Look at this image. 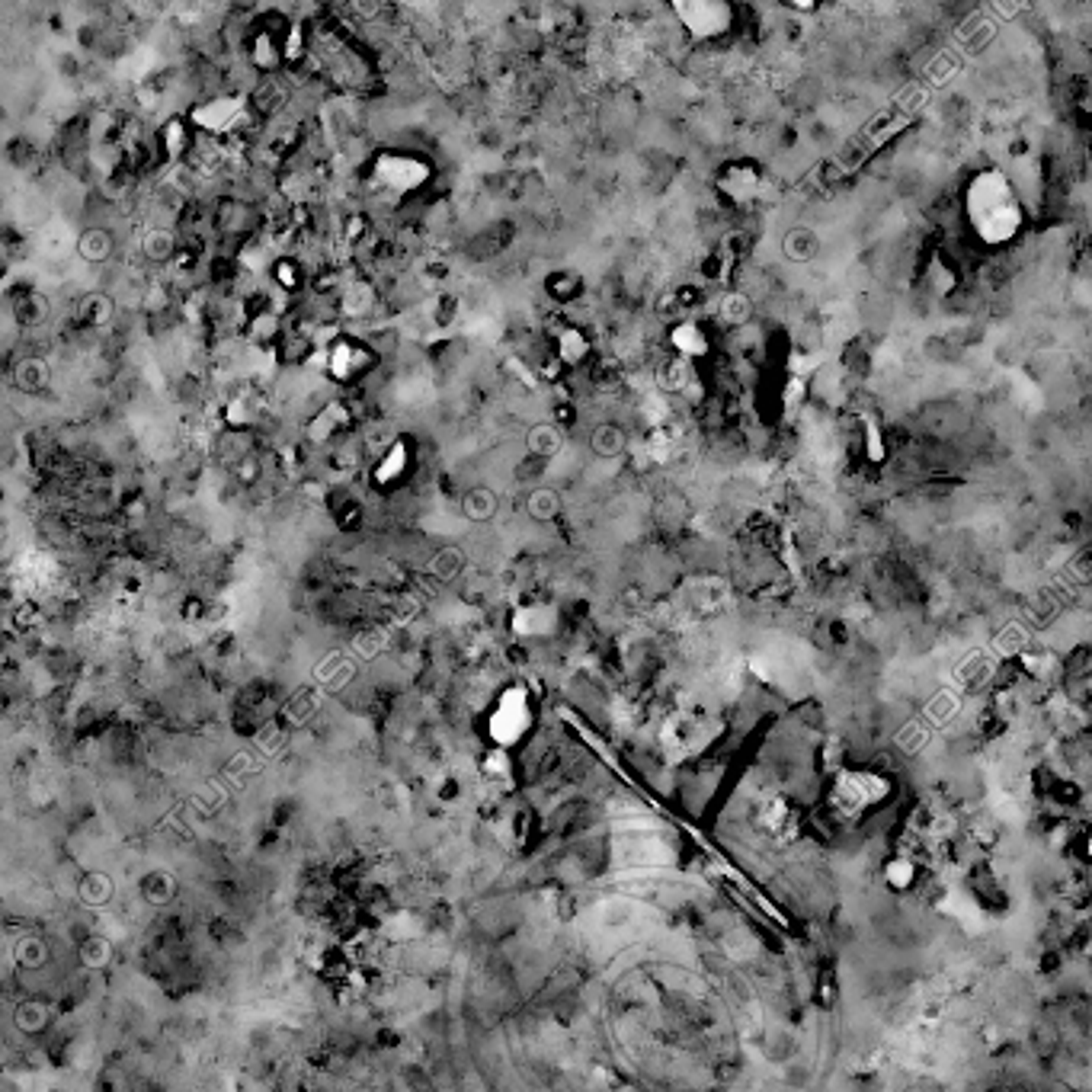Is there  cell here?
Returning <instances> with one entry per match:
<instances>
[{"label": "cell", "mask_w": 1092, "mask_h": 1092, "mask_svg": "<svg viewBox=\"0 0 1092 1092\" xmlns=\"http://www.w3.org/2000/svg\"><path fill=\"white\" fill-rule=\"evenodd\" d=\"M669 346H673L679 356H686V359H702V356H709L711 340H709V334L702 330V324H695V321H679V324H673V330H669Z\"/></svg>", "instance_id": "cell-11"}, {"label": "cell", "mask_w": 1092, "mask_h": 1092, "mask_svg": "<svg viewBox=\"0 0 1092 1092\" xmlns=\"http://www.w3.org/2000/svg\"><path fill=\"white\" fill-rule=\"evenodd\" d=\"M554 346H558V359L564 365H580L590 356V336H587V330L573 324H567L561 334L554 336Z\"/></svg>", "instance_id": "cell-15"}, {"label": "cell", "mask_w": 1092, "mask_h": 1092, "mask_svg": "<svg viewBox=\"0 0 1092 1092\" xmlns=\"http://www.w3.org/2000/svg\"><path fill=\"white\" fill-rule=\"evenodd\" d=\"M596 449H600L602 455L619 452V449H621V433H619V430H612V426L600 430V433H596Z\"/></svg>", "instance_id": "cell-26"}, {"label": "cell", "mask_w": 1092, "mask_h": 1092, "mask_svg": "<svg viewBox=\"0 0 1092 1092\" xmlns=\"http://www.w3.org/2000/svg\"><path fill=\"white\" fill-rule=\"evenodd\" d=\"M13 315L26 327L42 324V321L49 317V298L42 295V292H36V288H23L20 295H17V302H13Z\"/></svg>", "instance_id": "cell-19"}, {"label": "cell", "mask_w": 1092, "mask_h": 1092, "mask_svg": "<svg viewBox=\"0 0 1092 1092\" xmlns=\"http://www.w3.org/2000/svg\"><path fill=\"white\" fill-rule=\"evenodd\" d=\"M679 23L699 36V39H718L734 26V7L728 0H669Z\"/></svg>", "instance_id": "cell-6"}, {"label": "cell", "mask_w": 1092, "mask_h": 1092, "mask_svg": "<svg viewBox=\"0 0 1092 1092\" xmlns=\"http://www.w3.org/2000/svg\"><path fill=\"white\" fill-rule=\"evenodd\" d=\"M1025 644H1028V631H1025L1022 625H1006V628L1000 631V638H996V650H1003L1006 657L1019 654Z\"/></svg>", "instance_id": "cell-22"}, {"label": "cell", "mask_w": 1092, "mask_h": 1092, "mask_svg": "<svg viewBox=\"0 0 1092 1092\" xmlns=\"http://www.w3.org/2000/svg\"><path fill=\"white\" fill-rule=\"evenodd\" d=\"M372 180L384 193L410 196V193H420L433 180V164L424 154H417V151L391 148L372 158Z\"/></svg>", "instance_id": "cell-3"}, {"label": "cell", "mask_w": 1092, "mask_h": 1092, "mask_svg": "<svg viewBox=\"0 0 1092 1092\" xmlns=\"http://www.w3.org/2000/svg\"><path fill=\"white\" fill-rule=\"evenodd\" d=\"M189 125H193L189 119H170L167 125L160 128V148H164V158L180 160L183 154H187L189 139H193Z\"/></svg>", "instance_id": "cell-20"}, {"label": "cell", "mask_w": 1092, "mask_h": 1092, "mask_svg": "<svg viewBox=\"0 0 1092 1092\" xmlns=\"http://www.w3.org/2000/svg\"><path fill=\"white\" fill-rule=\"evenodd\" d=\"M141 254L148 256L151 263H167V260H177L180 254V244L173 231L167 227H151L148 234L141 237Z\"/></svg>", "instance_id": "cell-16"}, {"label": "cell", "mask_w": 1092, "mask_h": 1092, "mask_svg": "<svg viewBox=\"0 0 1092 1092\" xmlns=\"http://www.w3.org/2000/svg\"><path fill=\"white\" fill-rule=\"evenodd\" d=\"M788 3H791L795 10H814L820 0H788Z\"/></svg>", "instance_id": "cell-30"}, {"label": "cell", "mask_w": 1092, "mask_h": 1092, "mask_svg": "<svg viewBox=\"0 0 1092 1092\" xmlns=\"http://www.w3.org/2000/svg\"><path fill=\"white\" fill-rule=\"evenodd\" d=\"M317 363L324 369V375L336 384H353L359 378L372 372L378 365V349L369 340H359L353 334H336L330 343L317 346L315 353Z\"/></svg>", "instance_id": "cell-2"}, {"label": "cell", "mask_w": 1092, "mask_h": 1092, "mask_svg": "<svg viewBox=\"0 0 1092 1092\" xmlns=\"http://www.w3.org/2000/svg\"><path fill=\"white\" fill-rule=\"evenodd\" d=\"M365 231H369V221H365V215H349V218H346V231H343L346 241H353V244H356V241H363V237H365Z\"/></svg>", "instance_id": "cell-27"}, {"label": "cell", "mask_w": 1092, "mask_h": 1092, "mask_svg": "<svg viewBox=\"0 0 1092 1092\" xmlns=\"http://www.w3.org/2000/svg\"><path fill=\"white\" fill-rule=\"evenodd\" d=\"M529 445L535 455H552V452H558L561 439H558V430H554V426H539V430L529 433Z\"/></svg>", "instance_id": "cell-23"}, {"label": "cell", "mask_w": 1092, "mask_h": 1092, "mask_svg": "<svg viewBox=\"0 0 1092 1092\" xmlns=\"http://www.w3.org/2000/svg\"><path fill=\"white\" fill-rule=\"evenodd\" d=\"M116 254V237L103 225H90L78 234V256L90 266H103Z\"/></svg>", "instance_id": "cell-10"}, {"label": "cell", "mask_w": 1092, "mask_h": 1092, "mask_svg": "<svg viewBox=\"0 0 1092 1092\" xmlns=\"http://www.w3.org/2000/svg\"><path fill=\"white\" fill-rule=\"evenodd\" d=\"M554 621H558V612L548 609V606H522V609L512 612V631L522 634V638H539V634H552L554 631Z\"/></svg>", "instance_id": "cell-12"}, {"label": "cell", "mask_w": 1092, "mask_h": 1092, "mask_svg": "<svg viewBox=\"0 0 1092 1092\" xmlns=\"http://www.w3.org/2000/svg\"><path fill=\"white\" fill-rule=\"evenodd\" d=\"M952 711H954V695H948V692H939V695H935V699L929 702L926 715H929V718H933L935 724H939V721L952 718Z\"/></svg>", "instance_id": "cell-25"}, {"label": "cell", "mask_w": 1092, "mask_h": 1092, "mask_svg": "<svg viewBox=\"0 0 1092 1092\" xmlns=\"http://www.w3.org/2000/svg\"><path fill=\"white\" fill-rule=\"evenodd\" d=\"M965 221L984 247H1006L1022 234L1025 206L1003 170H977L965 187Z\"/></svg>", "instance_id": "cell-1"}, {"label": "cell", "mask_w": 1092, "mask_h": 1092, "mask_svg": "<svg viewBox=\"0 0 1092 1092\" xmlns=\"http://www.w3.org/2000/svg\"><path fill=\"white\" fill-rule=\"evenodd\" d=\"M20 384L23 388H42L45 384V365L39 359H26L20 365Z\"/></svg>", "instance_id": "cell-24"}, {"label": "cell", "mask_w": 1092, "mask_h": 1092, "mask_svg": "<svg viewBox=\"0 0 1092 1092\" xmlns=\"http://www.w3.org/2000/svg\"><path fill=\"white\" fill-rule=\"evenodd\" d=\"M868 455H872V458H881V455H885V449H881V443H878V430L872 424H868Z\"/></svg>", "instance_id": "cell-28"}, {"label": "cell", "mask_w": 1092, "mask_h": 1092, "mask_svg": "<svg viewBox=\"0 0 1092 1092\" xmlns=\"http://www.w3.org/2000/svg\"><path fill=\"white\" fill-rule=\"evenodd\" d=\"M718 189L730 202H737V206H753L763 199V193L769 189L766 177H763V170L756 164H747V160H737V164H728V167L721 170L718 177Z\"/></svg>", "instance_id": "cell-7"}, {"label": "cell", "mask_w": 1092, "mask_h": 1092, "mask_svg": "<svg viewBox=\"0 0 1092 1092\" xmlns=\"http://www.w3.org/2000/svg\"><path fill=\"white\" fill-rule=\"evenodd\" d=\"M78 317L87 327H106L116 317V302L106 292H90V295L80 298Z\"/></svg>", "instance_id": "cell-18"}, {"label": "cell", "mask_w": 1092, "mask_h": 1092, "mask_svg": "<svg viewBox=\"0 0 1092 1092\" xmlns=\"http://www.w3.org/2000/svg\"><path fill=\"white\" fill-rule=\"evenodd\" d=\"M410 468H414V449H410V443H407V439H394V443L388 445V452L375 465L372 478L378 487H397V484H404L410 478Z\"/></svg>", "instance_id": "cell-8"}, {"label": "cell", "mask_w": 1092, "mask_h": 1092, "mask_svg": "<svg viewBox=\"0 0 1092 1092\" xmlns=\"http://www.w3.org/2000/svg\"><path fill=\"white\" fill-rule=\"evenodd\" d=\"M583 292H587V286H583V276L577 269H552L545 276V295L558 305H573L577 298H583Z\"/></svg>", "instance_id": "cell-13"}, {"label": "cell", "mask_w": 1092, "mask_h": 1092, "mask_svg": "<svg viewBox=\"0 0 1092 1092\" xmlns=\"http://www.w3.org/2000/svg\"><path fill=\"white\" fill-rule=\"evenodd\" d=\"M378 305V292H375L369 282H346L343 292H340V311L346 317H369Z\"/></svg>", "instance_id": "cell-14"}, {"label": "cell", "mask_w": 1092, "mask_h": 1092, "mask_svg": "<svg viewBox=\"0 0 1092 1092\" xmlns=\"http://www.w3.org/2000/svg\"><path fill=\"white\" fill-rule=\"evenodd\" d=\"M1073 571L1080 573V577H1092V552H1082L1073 564Z\"/></svg>", "instance_id": "cell-29"}, {"label": "cell", "mask_w": 1092, "mask_h": 1092, "mask_svg": "<svg viewBox=\"0 0 1092 1092\" xmlns=\"http://www.w3.org/2000/svg\"><path fill=\"white\" fill-rule=\"evenodd\" d=\"M250 99L247 97H212L193 106L189 122L206 135H234L237 128L250 122Z\"/></svg>", "instance_id": "cell-5"}, {"label": "cell", "mask_w": 1092, "mask_h": 1092, "mask_svg": "<svg viewBox=\"0 0 1092 1092\" xmlns=\"http://www.w3.org/2000/svg\"><path fill=\"white\" fill-rule=\"evenodd\" d=\"M269 276H273V282H276L282 292H298V288L305 286L308 273L295 256H276V260L269 263Z\"/></svg>", "instance_id": "cell-21"}, {"label": "cell", "mask_w": 1092, "mask_h": 1092, "mask_svg": "<svg viewBox=\"0 0 1092 1092\" xmlns=\"http://www.w3.org/2000/svg\"><path fill=\"white\" fill-rule=\"evenodd\" d=\"M346 420H349V414H346L343 404L340 401L327 404L324 410L315 414V420L308 424V436H311V443H327V439H330L340 426H346Z\"/></svg>", "instance_id": "cell-17"}, {"label": "cell", "mask_w": 1092, "mask_h": 1092, "mask_svg": "<svg viewBox=\"0 0 1092 1092\" xmlns=\"http://www.w3.org/2000/svg\"><path fill=\"white\" fill-rule=\"evenodd\" d=\"M532 728V705H529V692L522 689V686H510V689H503L493 702V709L487 711V737L497 743V747L510 749L516 747Z\"/></svg>", "instance_id": "cell-4"}, {"label": "cell", "mask_w": 1092, "mask_h": 1092, "mask_svg": "<svg viewBox=\"0 0 1092 1092\" xmlns=\"http://www.w3.org/2000/svg\"><path fill=\"white\" fill-rule=\"evenodd\" d=\"M250 64L260 74H276L286 64V36L279 39L273 30H256L250 39Z\"/></svg>", "instance_id": "cell-9"}]
</instances>
